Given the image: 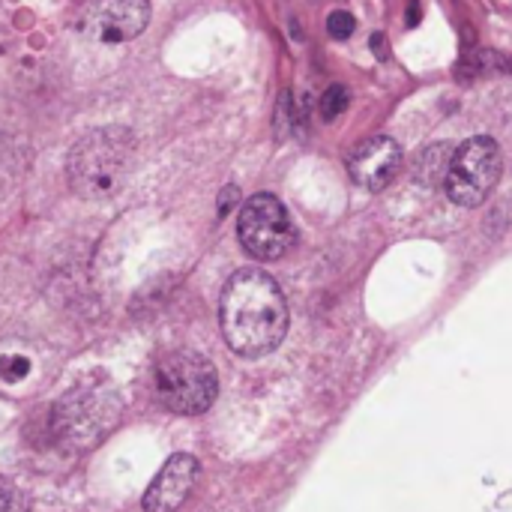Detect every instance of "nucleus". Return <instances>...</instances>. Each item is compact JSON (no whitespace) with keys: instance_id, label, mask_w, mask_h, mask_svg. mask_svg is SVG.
<instances>
[{"instance_id":"10","label":"nucleus","mask_w":512,"mask_h":512,"mask_svg":"<svg viewBox=\"0 0 512 512\" xmlns=\"http://www.w3.org/2000/svg\"><path fill=\"white\" fill-rule=\"evenodd\" d=\"M348 108V90L342 84H330L324 93H321V102H318V114L324 123H333L342 111Z\"/></svg>"},{"instance_id":"15","label":"nucleus","mask_w":512,"mask_h":512,"mask_svg":"<svg viewBox=\"0 0 512 512\" xmlns=\"http://www.w3.org/2000/svg\"><path fill=\"white\" fill-rule=\"evenodd\" d=\"M372 51H375L378 60H387V39H384V33H375L372 36Z\"/></svg>"},{"instance_id":"4","label":"nucleus","mask_w":512,"mask_h":512,"mask_svg":"<svg viewBox=\"0 0 512 512\" xmlns=\"http://www.w3.org/2000/svg\"><path fill=\"white\" fill-rule=\"evenodd\" d=\"M153 393L171 414H204L219 393L216 366L195 351H171L153 369Z\"/></svg>"},{"instance_id":"8","label":"nucleus","mask_w":512,"mask_h":512,"mask_svg":"<svg viewBox=\"0 0 512 512\" xmlns=\"http://www.w3.org/2000/svg\"><path fill=\"white\" fill-rule=\"evenodd\" d=\"M399 168H402V147L390 135H372L348 153L351 177L369 192L387 189L399 174Z\"/></svg>"},{"instance_id":"5","label":"nucleus","mask_w":512,"mask_h":512,"mask_svg":"<svg viewBox=\"0 0 512 512\" xmlns=\"http://www.w3.org/2000/svg\"><path fill=\"white\" fill-rule=\"evenodd\" d=\"M504 171V156L495 138L477 135L468 138L450 159L444 186L453 204L459 207H480L498 186Z\"/></svg>"},{"instance_id":"13","label":"nucleus","mask_w":512,"mask_h":512,"mask_svg":"<svg viewBox=\"0 0 512 512\" xmlns=\"http://www.w3.org/2000/svg\"><path fill=\"white\" fill-rule=\"evenodd\" d=\"M27 372H30V360H27V357H18V354L0 357V378H3V381L15 384V381H21Z\"/></svg>"},{"instance_id":"6","label":"nucleus","mask_w":512,"mask_h":512,"mask_svg":"<svg viewBox=\"0 0 512 512\" xmlns=\"http://www.w3.org/2000/svg\"><path fill=\"white\" fill-rule=\"evenodd\" d=\"M237 234L243 249L258 261H276L288 255L297 243V228L285 204L270 192H258L243 204Z\"/></svg>"},{"instance_id":"16","label":"nucleus","mask_w":512,"mask_h":512,"mask_svg":"<svg viewBox=\"0 0 512 512\" xmlns=\"http://www.w3.org/2000/svg\"><path fill=\"white\" fill-rule=\"evenodd\" d=\"M420 21V6H417V0H411L408 3V27H414Z\"/></svg>"},{"instance_id":"9","label":"nucleus","mask_w":512,"mask_h":512,"mask_svg":"<svg viewBox=\"0 0 512 512\" xmlns=\"http://www.w3.org/2000/svg\"><path fill=\"white\" fill-rule=\"evenodd\" d=\"M198 483V462L189 453H177L165 462V468L156 474L150 489L144 492V510L147 512H174L186 504Z\"/></svg>"},{"instance_id":"14","label":"nucleus","mask_w":512,"mask_h":512,"mask_svg":"<svg viewBox=\"0 0 512 512\" xmlns=\"http://www.w3.org/2000/svg\"><path fill=\"white\" fill-rule=\"evenodd\" d=\"M237 198H240V189H237V186H225L222 195H219V213L225 216V213L237 204Z\"/></svg>"},{"instance_id":"11","label":"nucleus","mask_w":512,"mask_h":512,"mask_svg":"<svg viewBox=\"0 0 512 512\" xmlns=\"http://www.w3.org/2000/svg\"><path fill=\"white\" fill-rule=\"evenodd\" d=\"M0 512H30L27 495L6 477H0Z\"/></svg>"},{"instance_id":"3","label":"nucleus","mask_w":512,"mask_h":512,"mask_svg":"<svg viewBox=\"0 0 512 512\" xmlns=\"http://www.w3.org/2000/svg\"><path fill=\"white\" fill-rule=\"evenodd\" d=\"M120 399L105 378H90L72 387L54 408V435L72 447H96L117 423Z\"/></svg>"},{"instance_id":"2","label":"nucleus","mask_w":512,"mask_h":512,"mask_svg":"<svg viewBox=\"0 0 512 512\" xmlns=\"http://www.w3.org/2000/svg\"><path fill=\"white\" fill-rule=\"evenodd\" d=\"M135 135L126 126L87 132L69 153V183L81 198H111L129 180Z\"/></svg>"},{"instance_id":"12","label":"nucleus","mask_w":512,"mask_h":512,"mask_svg":"<svg viewBox=\"0 0 512 512\" xmlns=\"http://www.w3.org/2000/svg\"><path fill=\"white\" fill-rule=\"evenodd\" d=\"M354 30H357V18H354L351 12L336 9V12L327 15V33H330L333 39H348Z\"/></svg>"},{"instance_id":"7","label":"nucleus","mask_w":512,"mask_h":512,"mask_svg":"<svg viewBox=\"0 0 512 512\" xmlns=\"http://www.w3.org/2000/svg\"><path fill=\"white\" fill-rule=\"evenodd\" d=\"M150 21L147 0H87L81 9V30L102 45H120L144 33Z\"/></svg>"},{"instance_id":"1","label":"nucleus","mask_w":512,"mask_h":512,"mask_svg":"<svg viewBox=\"0 0 512 512\" xmlns=\"http://www.w3.org/2000/svg\"><path fill=\"white\" fill-rule=\"evenodd\" d=\"M222 336L240 357H264L276 351L288 333V303L282 288L264 270H237L219 303Z\"/></svg>"}]
</instances>
